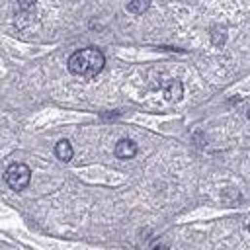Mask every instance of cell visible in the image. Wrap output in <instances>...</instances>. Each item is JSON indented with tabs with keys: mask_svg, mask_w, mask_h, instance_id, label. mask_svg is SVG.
<instances>
[{
	"mask_svg": "<svg viewBox=\"0 0 250 250\" xmlns=\"http://www.w3.org/2000/svg\"><path fill=\"white\" fill-rule=\"evenodd\" d=\"M104 64H105V57L96 47H86V49L74 51L68 57V70L72 74L84 76V78H92V76L100 74Z\"/></svg>",
	"mask_w": 250,
	"mask_h": 250,
	"instance_id": "6da1fadb",
	"label": "cell"
},
{
	"mask_svg": "<svg viewBox=\"0 0 250 250\" xmlns=\"http://www.w3.org/2000/svg\"><path fill=\"white\" fill-rule=\"evenodd\" d=\"M4 180L6 184L14 189V191H21L29 186V180H31V170L27 164H21V162H14L8 166L6 174H4Z\"/></svg>",
	"mask_w": 250,
	"mask_h": 250,
	"instance_id": "7a4b0ae2",
	"label": "cell"
},
{
	"mask_svg": "<svg viewBox=\"0 0 250 250\" xmlns=\"http://www.w3.org/2000/svg\"><path fill=\"white\" fill-rule=\"evenodd\" d=\"M135 154H137V145H135L131 139H121V141H117V145H115V156H117V158L127 160V158H133Z\"/></svg>",
	"mask_w": 250,
	"mask_h": 250,
	"instance_id": "3957f363",
	"label": "cell"
},
{
	"mask_svg": "<svg viewBox=\"0 0 250 250\" xmlns=\"http://www.w3.org/2000/svg\"><path fill=\"white\" fill-rule=\"evenodd\" d=\"M55 156H57L59 160H62V162H68V160H72V156H74L72 145H70L66 139H61V141L55 145Z\"/></svg>",
	"mask_w": 250,
	"mask_h": 250,
	"instance_id": "277c9868",
	"label": "cell"
},
{
	"mask_svg": "<svg viewBox=\"0 0 250 250\" xmlns=\"http://www.w3.org/2000/svg\"><path fill=\"white\" fill-rule=\"evenodd\" d=\"M184 94V86L180 80H170L166 86H164V96L170 100V102H178Z\"/></svg>",
	"mask_w": 250,
	"mask_h": 250,
	"instance_id": "5b68a950",
	"label": "cell"
},
{
	"mask_svg": "<svg viewBox=\"0 0 250 250\" xmlns=\"http://www.w3.org/2000/svg\"><path fill=\"white\" fill-rule=\"evenodd\" d=\"M150 8V0H129V4H127V10L131 12V14H145L146 10Z\"/></svg>",
	"mask_w": 250,
	"mask_h": 250,
	"instance_id": "8992f818",
	"label": "cell"
},
{
	"mask_svg": "<svg viewBox=\"0 0 250 250\" xmlns=\"http://www.w3.org/2000/svg\"><path fill=\"white\" fill-rule=\"evenodd\" d=\"M18 4H20V8H31L35 4V0H18Z\"/></svg>",
	"mask_w": 250,
	"mask_h": 250,
	"instance_id": "52a82bcc",
	"label": "cell"
},
{
	"mask_svg": "<svg viewBox=\"0 0 250 250\" xmlns=\"http://www.w3.org/2000/svg\"><path fill=\"white\" fill-rule=\"evenodd\" d=\"M150 250H170V248H168L166 244H156V246H152Z\"/></svg>",
	"mask_w": 250,
	"mask_h": 250,
	"instance_id": "ba28073f",
	"label": "cell"
},
{
	"mask_svg": "<svg viewBox=\"0 0 250 250\" xmlns=\"http://www.w3.org/2000/svg\"><path fill=\"white\" fill-rule=\"evenodd\" d=\"M248 119H250V107H248Z\"/></svg>",
	"mask_w": 250,
	"mask_h": 250,
	"instance_id": "9c48e42d",
	"label": "cell"
},
{
	"mask_svg": "<svg viewBox=\"0 0 250 250\" xmlns=\"http://www.w3.org/2000/svg\"><path fill=\"white\" fill-rule=\"evenodd\" d=\"M248 230H250V221H248Z\"/></svg>",
	"mask_w": 250,
	"mask_h": 250,
	"instance_id": "30bf717a",
	"label": "cell"
}]
</instances>
